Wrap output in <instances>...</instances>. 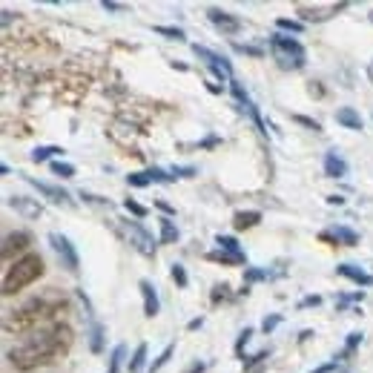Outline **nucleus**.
I'll list each match as a JSON object with an SVG mask.
<instances>
[{
    "mask_svg": "<svg viewBox=\"0 0 373 373\" xmlns=\"http://www.w3.org/2000/svg\"><path fill=\"white\" fill-rule=\"evenodd\" d=\"M40 276H43V259H40L38 253H26L23 259H17V262L6 270V276H3V296L20 293L23 287L35 285Z\"/></svg>",
    "mask_w": 373,
    "mask_h": 373,
    "instance_id": "7ed1b4c3",
    "label": "nucleus"
},
{
    "mask_svg": "<svg viewBox=\"0 0 373 373\" xmlns=\"http://www.w3.org/2000/svg\"><path fill=\"white\" fill-rule=\"evenodd\" d=\"M204 370H207V365H204V362H198V359H196V362H193V365H190V367H186V370H184V373H204Z\"/></svg>",
    "mask_w": 373,
    "mask_h": 373,
    "instance_id": "49530a36",
    "label": "nucleus"
},
{
    "mask_svg": "<svg viewBox=\"0 0 373 373\" xmlns=\"http://www.w3.org/2000/svg\"><path fill=\"white\" fill-rule=\"evenodd\" d=\"M23 181H26L32 190H38L46 201H52V204H58V207H75V201H72V196H69L66 190H61V186H55V184H46V181H38V178H32V175H23Z\"/></svg>",
    "mask_w": 373,
    "mask_h": 373,
    "instance_id": "9d476101",
    "label": "nucleus"
},
{
    "mask_svg": "<svg viewBox=\"0 0 373 373\" xmlns=\"http://www.w3.org/2000/svg\"><path fill=\"white\" fill-rule=\"evenodd\" d=\"M201 324H204V319H201V316H198V319H190V322H186V331H198Z\"/></svg>",
    "mask_w": 373,
    "mask_h": 373,
    "instance_id": "de8ad7c7",
    "label": "nucleus"
},
{
    "mask_svg": "<svg viewBox=\"0 0 373 373\" xmlns=\"http://www.w3.org/2000/svg\"><path fill=\"white\" fill-rule=\"evenodd\" d=\"M173 354H175V344H167V347H164V351H161V354L155 356V362L150 365V370H147V373H158L161 367H164V365H167V362L173 359Z\"/></svg>",
    "mask_w": 373,
    "mask_h": 373,
    "instance_id": "bb28decb",
    "label": "nucleus"
},
{
    "mask_svg": "<svg viewBox=\"0 0 373 373\" xmlns=\"http://www.w3.org/2000/svg\"><path fill=\"white\" fill-rule=\"evenodd\" d=\"M29 244H32V236L26 230H15V232H9V236H3V247H0V259H3V264L12 267V259L15 262L23 259Z\"/></svg>",
    "mask_w": 373,
    "mask_h": 373,
    "instance_id": "423d86ee",
    "label": "nucleus"
},
{
    "mask_svg": "<svg viewBox=\"0 0 373 373\" xmlns=\"http://www.w3.org/2000/svg\"><path fill=\"white\" fill-rule=\"evenodd\" d=\"M336 124H342L344 129H354V132H359V129L365 127L362 115H359L354 106H342V109H336Z\"/></svg>",
    "mask_w": 373,
    "mask_h": 373,
    "instance_id": "f3484780",
    "label": "nucleus"
},
{
    "mask_svg": "<svg viewBox=\"0 0 373 373\" xmlns=\"http://www.w3.org/2000/svg\"><path fill=\"white\" fill-rule=\"evenodd\" d=\"M267 278V270H262V267H244V285L250 287V285H255V282H264Z\"/></svg>",
    "mask_w": 373,
    "mask_h": 373,
    "instance_id": "2f4dec72",
    "label": "nucleus"
},
{
    "mask_svg": "<svg viewBox=\"0 0 373 373\" xmlns=\"http://www.w3.org/2000/svg\"><path fill=\"white\" fill-rule=\"evenodd\" d=\"M230 89H232V95H236V101H239V104H247V101H250V95H247V89H244V86H241V84H239L236 78H232V81H230Z\"/></svg>",
    "mask_w": 373,
    "mask_h": 373,
    "instance_id": "e433bc0d",
    "label": "nucleus"
},
{
    "mask_svg": "<svg viewBox=\"0 0 373 373\" xmlns=\"http://www.w3.org/2000/svg\"><path fill=\"white\" fill-rule=\"evenodd\" d=\"M216 244H219V250H224V253H232V255H244V250L239 247V241L232 239V236H216Z\"/></svg>",
    "mask_w": 373,
    "mask_h": 373,
    "instance_id": "a878e982",
    "label": "nucleus"
},
{
    "mask_svg": "<svg viewBox=\"0 0 373 373\" xmlns=\"http://www.w3.org/2000/svg\"><path fill=\"white\" fill-rule=\"evenodd\" d=\"M351 3H328V6H308V3H299L296 6V15L301 23H322V20H331L333 15L344 12Z\"/></svg>",
    "mask_w": 373,
    "mask_h": 373,
    "instance_id": "1a4fd4ad",
    "label": "nucleus"
},
{
    "mask_svg": "<svg viewBox=\"0 0 373 373\" xmlns=\"http://www.w3.org/2000/svg\"><path fill=\"white\" fill-rule=\"evenodd\" d=\"M124 209H127L129 216H135V219H147V216H150V209H147L144 204H138L135 198H127V201H124Z\"/></svg>",
    "mask_w": 373,
    "mask_h": 373,
    "instance_id": "c756f323",
    "label": "nucleus"
},
{
    "mask_svg": "<svg viewBox=\"0 0 373 373\" xmlns=\"http://www.w3.org/2000/svg\"><path fill=\"white\" fill-rule=\"evenodd\" d=\"M267 43H270V52H273L276 63L282 66V69H290V72H299V69H305L308 52H305V46H301L296 38L282 35V32H273Z\"/></svg>",
    "mask_w": 373,
    "mask_h": 373,
    "instance_id": "20e7f679",
    "label": "nucleus"
},
{
    "mask_svg": "<svg viewBox=\"0 0 373 373\" xmlns=\"http://www.w3.org/2000/svg\"><path fill=\"white\" fill-rule=\"evenodd\" d=\"M58 313V301H52V299H32V301H26L20 310H12L6 319H3V331L6 333H35L38 331V324L43 322V319H52Z\"/></svg>",
    "mask_w": 373,
    "mask_h": 373,
    "instance_id": "f03ea898",
    "label": "nucleus"
},
{
    "mask_svg": "<svg viewBox=\"0 0 373 373\" xmlns=\"http://www.w3.org/2000/svg\"><path fill=\"white\" fill-rule=\"evenodd\" d=\"M121 230H124L127 241H129L138 253L147 255V259H152V255H155V239L144 230V224H138V221H121Z\"/></svg>",
    "mask_w": 373,
    "mask_h": 373,
    "instance_id": "0eeeda50",
    "label": "nucleus"
},
{
    "mask_svg": "<svg viewBox=\"0 0 373 373\" xmlns=\"http://www.w3.org/2000/svg\"><path fill=\"white\" fill-rule=\"evenodd\" d=\"M367 17H370V23H373V12H370V15H367Z\"/></svg>",
    "mask_w": 373,
    "mask_h": 373,
    "instance_id": "864d4df0",
    "label": "nucleus"
},
{
    "mask_svg": "<svg viewBox=\"0 0 373 373\" xmlns=\"http://www.w3.org/2000/svg\"><path fill=\"white\" fill-rule=\"evenodd\" d=\"M49 170H52L55 175H61V178H75V167L66 164V161H52Z\"/></svg>",
    "mask_w": 373,
    "mask_h": 373,
    "instance_id": "473e14b6",
    "label": "nucleus"
},
{
    "mask_svg": "<svg viewBox=\"0 0 373 373\" xmlns=\"http://www.w3.org/2000/svg\"><path fill=\"white\" fill-rule=\"evenodd\" d=\"M224 299H230V287L227 285H216L213 287V305H219V301H224Z\"/></svg>",
    "mask_w": 373,
    "mask_h": 373,
    "instance_id": "a19ab883",
    "label": "nucleus"
},
{
    "mask_svg": "<svg viewBox=\"0 0 373 373\" xmlns=\"http://www.w3.org/2000/svg\"><path fill=\"white\" fill-rule=\"evenodd\" d=\"M250 336H253V328H244V331L239 333V339H236V356H241V354H244V347H247Z\"/></svg>",
    "mask_w": 373,
    "mask_h": 373,
    "instance_id": "4c0bfd02",
    "label": "nucleus"
},
{
    "mask_svg": "<svg viewBox=\"0 0 373 373\" xmlns=\"http://www.w3.org/2000/svg\"><path fill=\"white\" fill-rule=\"evenodd\" d=\"M193 55H196L198 61H204V66H207L219 81H224V84L232 81V63H230L224 55L207 49V46H198V43H193Z\"/></svg>",
    "mask_w": 373,
    "mask_h": 373,
    "instance_id": "39448f33",
    "label": "nucleus"
},
{
    "mask_svg": "<svg viewBox=\"0 0 373 373\" xmlns=\"http://www.w3.org/2000/svg\"><path fill=\"white\" fill-rule=\"evenodd\" d=\"M6 204L15 209L17 216L23 219H40L43 216V207L38 204V198H26V196H9Z\"/></svg>",
    "mask_w": 373,
    "mask_h": 373,
    "instance_id": "f8f14e48",
    "label": "nucleus"
},
{
    "mask_svg": "<svg viewBox=\"0 0 373 373\" xmlns=\"http://www.w3.org/2000/svg\"><path fill=\"white\" fill-rule=\"evenodd\" d=\"M152 32L161 35V38H167V40H186V32L178 29V26H152Z\"/></svg>",
    "mask_w": 373,
    "mask_h": 373,
    "instance_id": "cd10ccee",
    "label": "nucleus"
},
{
    "mask_svg": "<svg viewBox=\"0 0 373 373\" xmlns=\"http://www.w3.org/2000/svg\"><path fill=\"white\" fill-rule=\"evenodd\" d=\"M124 356H127V344H115L112 354H109V367H106V373H121Z\"/></svg>",
    "mask_w": 373,
    "mask_h": 373,
    "instance_id": "4be33fe9",
    "label": "nucleus"
},
{
    "mask_svg": "<svg viewBox=\"0 0 373 373\" xmlns=\"http://www.w3.org/2000/svg\"><path fill=\"white\" fill-rule=\"evenodd\" d=\"M276 29L290 32V35H301V32H305V23H301V20H290V17H278L276 20Z\"/></svg>",
    "mask_w": 373,
    "mask_h": 373,
    "instance_id": "393cba45",
    "label": "nucleus"
},
{
    "mask_svg": "<svg viewBox=\"0 0 373 373\" xmlns=\"http://www.w3.org/2000/svg\"><path fill=\"white\" fill-rule=\"evenodd\" d=\"M293 121L301 124V127H308V129H313V132H322V124L313 121V118H308V115H293Z\"/></svg>",
    "mask_w": 373,
    "mask_h": 373,
    "instance_id": "58836bf2",
    "label": "nucleus"
},
{
    "mask_svg": "<svg viewBox=\"0 0 373 373\" xmlns=\"http://www.w3.org/2000/svg\"><path fill=\"white\" fill-rule=\"evenodd\" d=\"M339 367V359L333 356V362H328V365H322V367H316V370H310V373H333Z\"/></svg>",
    "mask_w": 373,
    "mask_h": 373,
    "instance_id": "a18cd8bd",
    "label": "nucleus"
},
{
    "mask_svg": "<svg viewBox=\"0 0 373 373\" xmlns=\"http://www.w3.org/2000/svg\"><path fill=\"white\" fill-rule=\"evenodd\" d=\"M106 12H115V15H124V12H129V6H124V3H115V0H104L101 3Z\"/></svg>",
    "mask_w": 373,
    "mask_h": 373,
    "instance_id": "79ce46f5",
    "label": "nucleus"
},
{
    "mask_svg": "<svg viewBox=\"0 0 373 373\" xmlns=\"http://www.w3.org/2000/svg\"><path fill=\"white\" fill-rule=\"evenodd\" d=\"M49 244H52V250L58 253L61 267H66L69 273H78L81 262H78V250H75V244L69 241L66 236H61V232H49Z\"/></svg>",
    "mask_w": 373,
    "mask_h": 373,
    "instance_id": "6e6552de",
    "label": "nucleus"
},
{
    "mask_svg": "<svg viewBox=\"0 0 373 373\" xmlns=\"http://www.w3.org/2000/svg\"><path fill=\"white\" fill-rule=\"evenodd\" d=\"M138 290H141V299H144V316H147V319L158 316V310H161V299H158L155 285L150 282V278H141V282H138Z\"/></svg>",
    "mask_w": 373,
    "mask_h": 373,
    "instance_id": "ddd939ff",
    "label": "nucleus"
},
{
    "mask_svg": "<svg viewBox=\"0 0 373 373\" xmlns=\"http://www.w3.org/2000/svg\"><path fill=\"white\" fill-rule=\"evenodd\" d=\"M319 239L322 241H331V244H344V247H356L359 244V236H356L351 227H333L331 232H322Z\"/></svg>",
    "mask_w": 373,
    "mask_h": 373,
    "instance_id": "2eb2a0df",
    "label": "nucleus"
},
{
    "mask_svg": "<svg viewBox=\"0 0 373 373\" xmlns=\"http://www.w3.org/2000/svg\"><path fill=\"white\" fill-rule=\"evenodd\" d=\"M158 209H164V213H167V216H173V213H175V209H173L170 204H164V201H158Z\"/></svg>",
    "mask_w": 373,
    "mask_h": 373,
    "instance_id": "8fccbe9b",
    "label": "nucleus"
},
{
    "mask_svg": "<svg viewBox=\"0 0 373 373\" xmlns=\"http://www.w3.org/2000/svg\"><path fill=\"white\" fill-rule=\"evenodd\" d=\"M207 259H209V262H216V264H230V267L244 264V255H232V253H224V250H213V253H207Z\"/></svg>",
    "mask_w": 373,
    "mask_h": 373,
    "instance_id": "412c9836",
    "label": "nucleus"
},
{
    "mask_svg": "<svg viewBox=\"0 0 373 373\" xmlns=\"http://www.w3.org/2000/svg\"><path fill=\"white\" fill-rule=\"evenodd\" d=\"M207 20L213 23V26H216L221 35H239V32H241V20H239L236 15L219 9V6H209V9H207Z\"/></svg>",
    "mask_w": 373,
    "mask_h": 373,
    "instance_id": "9b49d317",
    "label": "nucleus"
},
{
    "mask_svg": "<svg viewBox=\"0 0 373 373\" xmlns=\"http://www.w3.org/2000/svg\"><path fill=\"white\" fill-rule=\"evenodd\" d=\"M367 78H370V84H373V63L367 66Z\"/></svg>",
    "mask_w": 373,
    "mask_h": 373,
    "instance_id": "603ef678",
    "label": "nucleus"
},
{
    "mask_svg": "<svg viewBox=\"0 0 373 373\" xmlns=\"http://www.w3.org/2000/svg\"><path fill=\"white\" fill-rule=\"evenodd\" d=\"M61 152H63L61 147H35L29 158L35 161V164H46V161H52V158H55V155H61Z\"/></svg>",
    "mask_w": 373,
    "mask_h": 373,
    "instance_id": "5701e85b",
    "label": "nucleus"
},
{
    "mask_svg": "<svg viewBox=\"0 0 373 373\" xmlns=\"http://www.w3.org/2000/svg\"><path fill=\"white\" fill-rule=\"evenodd\" d=\"M328 204H336V207H342V204H344V198H342V196H328Z\"/></svg>",
    "mask_w": 373,
    "mask_h": 373,
    "instance_id": "09e8293b",
    "label": "nucleus"
},
{
    "mask_svg": "<svg viewBox=\"0 0 373 373\" xmlns=\"http://www.w3.org/2000/svg\"><path fill=\"white\" fill-rule=\"evenodd\" d=\"M89 351L92 354L104 351V324L95 316H89Z\"/></svg>",
    "mask_w": 373,
    "mask_h": 373,
    "instance_id": "6ab92c4d",
    "label": "nucleus"
},
{
    "mask_svg": "<svg viewBox=\"0 0 373 373\" xmlns=\"http://www.w3.org/2000/svg\"><path fill=\"white\" fill-rule=\"evenodd\" d=\"M144 365H147V344L141 342V344L135 347L132 359H129V373H141V370H144Z\"/></svg>",
    "mask_w": 373,
    "mask_h": 373,
    "instance_id": "b1692460",
    "label": "nucleus"
},
{
    "mask_svg": "<svg viewBox=\"0 0 373 373\" xmlns=\"http://www.w3.org/2000/svg\"><path fill=\"white\" fill-rule=\"evenodd\" d=\"M362 344V333H351L347 336V342H344V351H342V356H354V351Z\"/></svg>",
    "mask_w": 373,
    "mask_h": 373,
    "instance_id": "c9c22d12",
    "label": "nucleus"
},
{
    "mask_svg": "<svg viewBox=\"0 0 373 373\" xmlns=\"http://www.w3.org/2000/svg\"><path fill=\"white\" fill-rule=\"evenodd\" d=\"M278 324H282V313H270V316H264V322H262V331L270 336Z\"/></svg>",
    "mask_w": 373,
    "mask_h": 373,
    "instance_id": "f704fd0d",
    "label": "nucleus"
},
{
    "mask_svg": "<svg viewBox=\"0 0 373 373\" xmlns=\"http://www.w3.org/2000/svg\"><path fill=\"white\" fill-rule=\"evenodd\" d=\"M310 336H316V333H313V331H301V336H299V342H308Z\"/></svg>",
    "mask_w": 373,
    "mask_h": 373,
    "instance_id": "3c124183",
    "label": "nucleus"
},
{
    "mask_svg": "<svg viewBox=\"0 0 373 373\" xmlns=\"http://www.w3.org/2000/svg\"><path fill=\"white\" fill-rule=\"evenodd\" d=\"M259 221H262L259 209H239V213L232 216V227H236V230H253Z\"/></svg>",
    "mask_w": 373,
    "mask_h": 373,
    "instance_id": "a211bd4d",
    "label": "nucleus"
},
{
    "mask_svg": "<svg viewBox=\"0 0 373 373\" xmlns=\"http://www.w3.org/2000/svg\"><path fill=\"white\" fill-rule=\"evenodd\" d=\"M170 278H173V282H175V287H186V285H190V276H186V270H184V264H173L170 267Z\"/></svg>",
    "mask_w": 373,
    "mask_h": 373,
    "instance_id": "c85d7f7f",
    "label": "nucleus"
},
{
    "mask_svg": "<svg viewBox=\"0 0 373 373\" xmlns=\"http://www.w3.org/2000/svg\"><path fill=\"white\" fill-rule=\"evenodd\" d=\"M127 184H129V186H138V190H141V186H150V184H152V178H150L147 170H144V173H129V175H127Z\"/></svg>",
    "mask_w": 373,
    "mask_h": 373,
    "instance_id": "72a5a7b5",
    "label": "nucleus"
},
{
    "mask_svg": "<svg viewBox=\"0 0 373 373\" xmlns=\"http://www.w3.org/2000/svg\"><path fill=\"white\" fill-rule=\"evenodd\" d=\"M147 173H150V178H152V184H173V181H175V175H173L170 170H161V167H150Z\"/></svg>",
    "mask_w": 373,
    "mask_h": 373,
    "instance_id": "7c9ffc66",
    "label": "nucleus"
},
{
    "mask_svg": "<svg viewBox=\"0 0 373 373\" xmlns=\"http://www.w3.org/2000/svg\"><path fill=\"white\" fill-rule=\"evenodd\" d=\"M316 305H322V296H305L299 301V310H305V308H316Z\"/></svg>",
    "mask_w": 373,
    "mask_h": 373,
    "instance_id": "37998d69",
    "label": "nucleus"
},
{
    "mask_svg": "<svg viewBox=\"0 0 373 373\" xmlns=\"http://www.w3.org/2000/svg\"><path fill=\"white\" fill-rule=\"evenodd\" d=\"M170 173H173L175 178H193V175H196V167H173Z\"/></svg>",
    "mask_w": 373,
    "mask_h": 373,
    "instance_id": "c03bdc74",
    "label": "nucleus"
},
{
    "mask_svg": "<svg viewBox=\"0 0 373 373\" xmlns=\"http://www.w3.org/2000/svg\"><path fill=\"white\" fill-rule=\"evenodd\" d=\"M322 167H324V175L328 178H344L347 175V161L336 152V150H331V152H324V161H322Z\"/></svg>",
    "mask_w": 373,
    "mask_h": 373,
    "instance_id": "4468645a",
    "label": "nucleus"
},
{
    "mask_svg": "<svg viewBox=\"0 0 373 373\" xmlns=\"http://www.w3.org/2000/svg\"><path fill=\"white\" fill-rule=\"evenodd\" d=\"M72 344H75L72 328L69 324H52V328H40L29 333L26 339H20L15 347H9L6 359L15 370L29 373V370L52 365L58 356L72 351Z\"/></svg>",
    "mask_w": 373,
    "mask_h": 373,
    "instance_id": "f257e3e1",
    "label": "nucleus"
},
{
    "mask_svg": "<svg viewBox=\"0 0 373 373\" xmlns=\"http://www.w3.org/2000/svg\"><path fill=\"white\" fill-rule=\"evenodd\" d=\"M336 273H339V276H344V278H351L354 285H362V287H370V285H373V276H370V273H365V270H362V267H356V264H347V262H344V264H339V267H336Z\"/></svg>",
    "mask_w": 373,
    "mask_h": 373,
    "instance_id": "dca6fc26",
    "label": "nucleus"
},
{
    "mask_svg": "<svg viewBox=\"0 0 373 373\" xmlns=\"http://www.w3.org/2000/svg\"><path fill=\"white\" fill-rule=\"evenodd\" d=\"M232 49L241 52V55H253V58H262V55H264L262 49H255V46H247V43H232Z\"/></svg>",
    "mask_w": 373,
    "mask_h": 373,
    "instance_id": "ea45409f",
    "label": "nucleus"
},
{
    "mask_svg": "<svg viewBox=\"0 0 373 373\" xmlns=\"http://www.w3.org/2000/svg\"><path fill=\"white\" fill-rule=\"evenodd\" d=\"M158 227H161V236H158L161 244H175V241L181 239V232H178V227H175V221H173L170 216L158 219Z\"/></svg>",
    "mask_w": 373,
    "mask_h": 373,
    "instance_id": "aec40b11",
    "label": "nucleus"
}]
</instances>
